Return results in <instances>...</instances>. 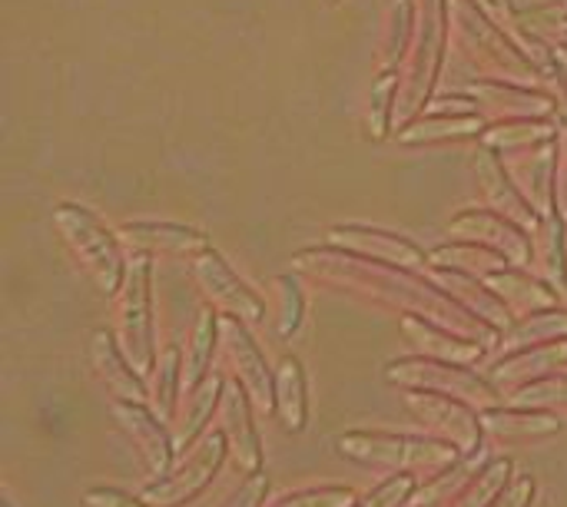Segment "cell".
<instances>
[{"instance_id": "obj_1", "label": "cell", "mask_w": 567, "mask_h": 507, "mask_svg": "<svg viewBox=\"0 0 567 507\" xmlns=\"http://www.w3.org/2000/svg\"><path fill=\"white\" fill-rule=\"evenodd\" d=\"M296 272L312 276L316 282L339 289V292H352V296H365L375 306H385L392 312L409 315H429L442 325H449L458 335H468L475 342H482L485 349H498L502 332L492 329L485 319H478L475 312H468L449 289H442L432 276H419L415 269L405 266H392L382 259H369L339 246H322V249H302L292 259Z\"/></svg>"}, {"instance_id": "obj_2", "label": "cell", "mask_w": 567, "mask_h": 507, "mask_svg": "<svg viewBox=\"0 0 567 507\" xmlns=\"http://www.w3.org/2000/svg\"><path fill=\"white\" fill-rule=\"evenodd\" d=\"M449 13L458 33L462 50L482 66L485 76L532 83L542 76L535 56L522 46L515 30H508L482 0H449Z\"/></svg>"}, {"instance_id": "obj_3", "label": "cell", "mask_w": 567, "mask_h": 507, "mask_svg": "<svg viewBox=\"0 0 567 507\" xmlns=\"http://www.w3.org/2000/svg\"><path fill=\"white\" fill-rule=\"evenodd\" d=\"M53 226L60 229L70 252L80 259V266L90 272L96 289L106 296L120 292L130 266L120 246V232L106 229V223L80 203H60L53 209Z\"/></svg>"}, {"instance_id": "obj_4", "label": "cell", "mask_w": 567, "mask_h": 507, "mask_svg": "<svg viewBox=\"0 0 567 507\" xmlns=\"http://www.w3.org/2000/svg\"><path fill=\"white\" fill-rule=\"evenodd\" d=\"M449 0H422L419 7V30H415V46L409 53V76L402 83L395 123H409L419 113H425L432 90L439 86L442 76V60H445V43H449Z\"/></svg>"}, {"instance_id": "obj_5", "label": "cell", "mask_w": 567, "mask_h": 507, "mask_svg": "<svg viewBox=\"0 0 567 507\" xmlns=\"http://www.w3.org/2000/svg\"><path fill=\"white\" fill-rule=\"evenodd\" d=\"M339 452L395 472H439L458 462V448L442 438H415V435H389V432H346L339 438Z\"/></svg>"}, {"instance_id": "obj_6", "label": "cell", "mask_w": 567, "mask_h": 507, "mask_svg": "<svg viewBox=\"0 0 567 507\" xmlns=\"http://www.w3.org/2000/svg\"><path fill=\"white\" fill-rule=\"evenodd\" d=\"M150 256L136 252L126 266V279L120 286V302H116V339L133 362L140 375H150L156 369V352H153V292H150Z\"/></svg>"}, {"instance_id": "obj_7", "label": "cell", "mask_w": 567, "mask_h": 507, "mask_svg": "<svg viewBox=\"0 0 567 507\" xmlns=\"http://www.w3.org/2000/svg\"><path fill=\"white\" fill-rule=\"evenodd\" d=\"M385 379L392 385L402 389H429V392H442V395H455L462 402H468L472 408H498L502 402V389L495 382H485L478 372L458 365V362H445V359H399L385 369Z\"/></svg>"}, {"instance_id": "obj_8", "label": "cell", "mask_w": 567, "mask_h": 507, "mask_svg": "<svg viewBox=\"0 0 567 507\" xmlns=\"http://www.w3.org/2000/svg\"><path fill=\"white\" fill-rule=\"evenodd\" d=\"M405 405L412 408V415L435 432L442 442H452L462 455H475L482 452V418L472 412L468 402L455 399V395H442V392H429V389H412L405 395Z\"/></svg>"}, {"instance_id": "obj_9", "label": "cell", "mask_w": 567, "mask_h": 507, "mask_svg": "<svg viewBox=\"0 0 567 507\" xmlns=\"http://www.w3.org/2000/svg\"><path fill=\"white\" fill-rule=\"evenodd\" d=\"M226 452H229L226 435L209 432L206 438H199L189 448V455L183 458V465L176 472H169L159 482H153V485L143 488V501L156 507H176L183 505V501H189L193 495H199L213 482V475L219 472Z\"/></svg>"}, {"instance_id": "obj_10", "label": "cell", "mask_w": 567, "mask_h": 507, "mask_svg": "<svg viewBox=\"0 0 567 507\" xmlns=\"http://www.w3.org/2000/svg\"><path fill=\"white\" fill-rule=\"evenodd\" d=\"M219 342H223L226 362L233 365V372L243 382V389L249 392V399L259 408L276 412V375L269 372L262 349L256 345L252 332L246 329V322L239 315L219 319Z\"/></svg>"}, {"instance_id": "obj_11", "label": "cell", "mask_w": 567, "mask_h": 507, "mask_svg": "<svg viewBox=\"0 0 567 507\" xmlns=\"http://www.w3.org/2000/svg\"><path fill=\"white\" fill-rule=\"evenodd\" d=\"M193 276L209 302H216L226 315H239L249 325L266 319V302L233 272V266L209 246L193 256Z\"/></svg>"}, {"instance_id": "obj_12", "label": "cell", "mask_w": 567, "mask_h": 507, "mask_svg": "<svg viewBox=\"0 0 567 507\" xmlns=\"http://www.w3.org/2000/svg\"><path fill=\"white\" fill-rule=\"evenodd\" d=\"M475 100L478 110L495 113L502 120L508 116H555L561 110V100L548 90H535L518 80H502V76H475L462 86Z\"/></svg>"}, {"instance_id": "obj_13", "label": "cell", "mask_w": 567, "mask_h": 507, "mask_svg": "<svg viewBox=\"0 0 567 507\" xmlns=\"http://www.w3.org/2000/svg\"><path fill=\"white\" fill-rule=\"evenodd\" d=\"M449 232L458 236V239H468V242L495 246V249H502L515 266H525V262L532 259V252H535L528 229L518 226L515 219L502 216L498 209H462V213L452 216Z\"/></svg>"}, {"instance_id": "obj_14", "label": "cell", "mask_w": 567, "mask_h": 507, "mask_svg": "<svg viewBox=\"0 0 567 507\" xmlns=\"http://www.w3.org/2000/svg\"><path fill=\"white\" fill-rule=\"evenodd\" d=\"M508 159L505 156H498L495 149H478V156H475V169H478V183H482V193H485V199H488V206L492 209H498L502 216H508V219H515L518 226H525V229H538V223H542V213L535 209V203L525 196V189L518 186V179H515V173L505 166Z\"/></svg>"}, {"instance_id": "obj_15", "label": "cell", "mask_w": 567, "mask_h": 507, "mask_svg": "<svg viewBox=\"0 0 567 507\" xmlns=\"http://www.w3.org/2000/svg\"><path fill=\"white\" fill-rule=\"evenodd\" d=\"M329 242L369 259H382L392 266H405V269H432V256L425 249H419L412 239L399 236V232H385V229H372V226H332L329 229Z\"/></svg>"}, {"instance_id": "obj_16", "label": "cell", "mask_w": 567, "mask_h": 507, "mask_svg": "<svg viewBox=\"0 0 567 507\" xmlns=\"http://www.w3.org/2000/svg\"><path fill=\"white\" fill-rule=\"evenodd\" d=\"M488 113L485 110H429L419 113L415 120L402 123L395 130V139L402 146H432V143H458V139H478L488 126Z\"/></svg>"}, {"instance_id": "obj_17", "label": "cell", "mask_w": 567, "mask_h": 507, "mask_svg": "<svg viewBox=\"0 0 567 507\" xmlns=\"http://www.w3.org/2000/svg\"><path fill=\"white\" fill-rule=\"evenodd\" d=\"M120 239L136 249V252H166V256H196L209 249V236L196 226L186 223H156V219H140V223H123Z\"/></svg>"}, {"instance_id": "obj_18", "label": "cell", "mask_w": 567, "mask_h": 507, "mask_svg": "<svg viewBox=\"0 0 567 507\" xmlns=\"http://www.w3.org/2000/svg\"><path fill=\"white\" fill-rule=\"evenodd\" d=\"M90 362L100 375V382L110 389L113 399L123 402H146L150 389L143 385V375L133 369V362L126 359L120 339L110 329H96L90 335Z\"/></svg>"}, {"instance_id": "obj_19", "label": "cell", "mask_w": 567, "mask_h": 507, "mask_svg": "<svg viewBox=\"0 0 567 507\" xmlns=\"http://www.w3.org/2000/svg\"><path fill=\"white\" fill-rule=\"evenodd\" d=\"M113 415L123 425V432L133 438V445L140 448L150 472L163 478L169 472V462H173V442H169L159 415L153 408H146L143 402H123V399H116Z\"/></svg>"}, {"instance_id": "obj_20", "label": "cell", "mask_w": 567, "mask_h": 507, "mask_svg": "<svg viewBox=\"0 0 567 507\" xmlns=\"http://www.w3.org/2000/svg\"><path fill=\"white\" fill-rule=\"evenodd\" d=\"M429 276L442 289H449L468 312H475L478 319H485L492 329H498V332H508L512 329V322H515L512 309L505 306V299L488 282H478V276L462 272V269H452V266H432Z\"/></svg>"}, {"instance_id": "obj_21", "label": "cell", "mask_w": 567, "mask_h": 507, "mask_svg": "<svg viewBox=\"0 0 567 507\" xmlns=\"http://www.w3.org/2000/svg\"><path fill=\"white\" fill-rule=\"evenodd\" d=\"M223 435H226V445L236 458V465L249 475L259 472L262 465V445H259V435L252 428V408H249V392L243 389V382H229L226 392H223Z\"/></svg>"}, {"instance_id": "obj_22", "label": "cell", "mask_w": 567, "mask_h": 507, "mask_svg": "<svg viewBox=\"0 0 567 507\" xmlns=\"http://www.w3.org/2000/svg\"><path fill=\"white\" fill-rule=\"evenodd\" d=\"M402 329L412 339V345L429 359H445V362L468 365V362H478L485 355L482 342H475L468 335H458V332H449V325H442V322H435L429 315H419V312L402 315Z\"/></svg>"}, {"instance_id": "obj_23", "label": "cell", "mask_w": 567, "mask_h": 507, "mask_svg": "<svg viewBox=\"0 0 567 507\" xmlns=\"http://www.w3.org/2000/svg\"><path fill=\"white\" fill-rule=\"evenodd\" d=\"M558 123L551 116H508V120H492L478 143L485 149H495L498 156L512 159L518 153H528L548 139H558Z\"/></svg>"}, {"instance_id": "obj_24", "label": "cell", "mask_w": 567, "mask_h": 507, "mask_svg": "<svg viewBox=\"0 0 567 507\" xmlns=\"http://www.w3.org/2000/svg\"><path fill=\"white\" fill-rule=\"evenodd\" d=\"M485 282L505 299V306L512 309V315H532V312H542V309H555L558 302V289L548 282V279H538V276H528L522 266H508V269H498L492 276H485Z\"/></svg>"}, {"instance_id": "obj_25", "label": "cell", "mask_w": 567, "mask_h": 507, "mask_svg": "<svg viewBox=\"0 0 567 507\" xmlns=\"http://www.w3.org/2000/svg\"><path fill=\"white\" fill-rule=\"evenodd\" d=\"M565 365L567 339H555V342H542V345H528V349L502 355V362L492 369V382L498 389L502 385H515V382H535V379L555 375Z\"/></svg>"}, {"instance_id": "obj_26", "label": "cell", "mask_w": 567, "mask_h": 507, "mask_svg": "<svg viewBox=\"0 0 567 507\" xmlns=\"http://www.w3.org/2000/svg\"><path fill=\"white\" fill-rule=\"evenodd\" d=\"M482 428H485V435H495L498 442L525 445V442H535V438L558 435L561 422L555 415H548V412L518 405V408H488L482 415Z\"/></svg>"}, {"instance_id": "obj_27", "label": "cell", "mask_w": 567, "mask_h": 507, "mask_svg": "<svg viewBox=\"0 0 567 507\" xmlns=\"http://www.w3.org/2000/svg\"><path fill=\"white\" fill-rule=\"evenodd\" d=\"M535 256L542 266V276L567 296V216L558 206L555 213L542 216L538 229H535Z\"/></svg>"}, {"instance_id": "obj_28", "label": "cell", "mask_w": 567, "mask_h": 507, "mask_svg": "<svg viewBox=\"0 0 567 507\" xmlns=\"http://www.w3.org/2000/svg\"><path fill=\"white\" fill-rule=\"evenodd\" d=\"M415 30H419V7H415V0H389L385 23H382V46H379L382 70H399V63L415 46Z\"/></svg>"}, {"instance_id": "obj_29", "label": "cell", "mask_w": 567, "mask_h": 507, "mask_svg": "<svg viewBox=\"0 0 567 507\" xmlns=\"http://www.w3.org/2000/svg\"><path fill=\"white\" fill-rule=\"evenodd\" d=\"M555 339H567V309H542L532 315H518L512 322L508 332H502L498 342V355L528 349V345H542V342H555Z\"/></svg>"}, {"instance_id": "obj_30", "label": "cell", "mask_w": 567, "mask_h": 507, "mask_svg": "<svg viewBox=\"0 0 567 507\" xmlns=\"http://www.w3.org/2000/svg\"><path fill=\"white\" fill-rule=\"evenodd\" d=\"M306 372H302V362L286 355L279 362V372H276V412L282 418V425L289 432H302L306 422H309V399H306Z\"/></svg>"}, {"instance_id": "obj_31", "label": "cell", "mask_w": 567, "mask_h": 507, "mask_svg": "<svg viewBox=\"0 0 567 507\" xmlns=\"http://www.w3.org/2000/svg\"><path fill=\"white\" fill-rule=\"evenodd\" d=\"M432 266H452V269H462V272H472V276H492L498 269H508L515 266L502 249L495 246H485V242H445V246H435L432 252Z\"/></svg>"}, {"instance_id": "obj_32", "label": "cell", "mask_w": 567, "mask_h": 507, "mask_svg": "<svg viewBox=\"0 0 567 507\" xmlns=\"http://www.w3.org/2000/svg\"><path fill=\"white\" fill-rule=\"evenodd\" d=\"M219 342V315L213 309H203L189 339V349L183 355V389H196L213 372V352Z\"/></svg>"}, {"instance_id": "obj_33", "label": "cell", "mask_w": 567, "mask_h": 507, "mask_svg": "<svg viewBox=\"0 0 567 507\" xmlns=\"http://www.w3.org/2000/svg\"><path fill=\"white\" fill-rule=\"evenodd\" d=\"M183 389V352L176 345L163 349L156 369H153V389H150V402H153V412L169 422L176 415V395Z\"/></svg>"}, {"instance_id": "obj_34", "label": "cell", "mask_w": 567, "mask_h": 507, "mask_svg": "<svg viewBox=\"0 0 567 507\" xmlns=\"http://www.w3.org/2000/svg\"><path fill=\"white\" fill-rule=\"evenodd\" d=\"M223 392H226V379H223V372H216V369L193 389V399H189V405H186V418H183V425H179V442H183V445L193 442V438L206 428V422L213 418V408L223 402Z\"/></svg>"}, {"instance_id": "obj_35", "label": "cell", "mask_w": 567, "mask_h": 507, "mask_svg": "<svg viewBox=\"0 0 567 507\" xmlns=\"http://www.w3.org/2000/svg\"><path fill=\"white\" fill-rule=\"evenodd\" d=\"M399 96H402L399 70H382L379 80L372 83V96H369V136L372 139H385L392 133Z\"/></svg>"}, {"instance_id": "obj_36", "label": "cell", "mask_w": 567, "mask_h": 507, "mask_svg": "<svg viewBox=\"0 0 567 507\" xmlns=\"http://www.w3.org/2000/svg\"><path fill=\"white\" fill-rule=\"evenodd\" d=\"M478 468H482V452L465 455V458L455 462L442 478H435L432 485H425L422 492H415L412 501H415V507H435L439 501H445L449 495H455L462 485H472V478H478Z\"/></svg>"}, {"instance_id": "obj_37", "label": "cell", "mask_w": 567, "mask_h": 507, "mask_svg": "<svg viewBox=\"0 0 567 507\" xmlns=\"http://www.w3.org/2000/svg\"><path fill=\"white\" fill-rule=\"evenodd\" d=\"M512 402L522 408H561L567 405V375H545L525 382L518 392H512Z\"/></svg>"}, {"instance_id": "obj_38", "label": "cell", "mask_w": 567, "mask_h": 507, "mask_svg": "<svg viewBox=\"0 0 567 507\" xmlns=\"http://www.w3.org/2000/svg\"><path fill=\"white\" fill-rule=\"evenodd\" d=\"M512 478V465L508 462H492L472 485H468V495L452 507H492L498 501V495L505 492Z\"/></svg>"}, {"instance_id": "obj_39", "label": "cell", "mask_w": 567, "mask_h": 507, "mask_svg": "<svg viewBox=\"0 0 567 507\" xmlns=\"http://www.w3.org/2000/svg\"><path fill=\"white\" fill-rule=\"evenodd\" d=\"M306 315V296L296 276H282L279 279V319H276V332L282 339H292L302 325Z\"/></svg>"}, {"instance_id": "obj_40", "label": "cell", "mask_w": 567, "mask_h": 507, "mask_svg": "<svg viewBox=\"0 0 567 507\" xmlns=\"http://www.w3.org/2000/svg\"><path fill=\"white\" fill-rule=\"evenodd\" d=\"M412 495H415V478L409 472H399L385 485H379L369 498H362L355 507H399L412 501Z\"/></svg>"}, {"instance_id": "obj_41", "label": "cell", "mask_w": 567, "mask_h": 507, "mask_svg": "<svg viewBox=\"0 0 567 507\" xmlns=\"http://www.w3.org/2000/svg\"><path fill=\"white\" fill-rule=\"evenodd\" d=\"M272 507H355V495L349 488H312V492H299L289 495Z\"/></svg>"}, {"instance_id": "obj_42", "label": "cell", "mask_w": 567, "mask_h": 507, "mask_svg": "<svg viewBox=\"0 0 567 507\" xmlns=\"http://www.w3.org/2000/svg\"><path fill=\"white\" fill-rule=\"evenodd\" d=\"M266 488H269V482L256 472V475L229 498V505L226 507H262V501H266Z\"/></svg>"}, {"instance_id": "obj_43", "label": "cell", "mask_w": 567, "mask_h": 507, "mask_svg": "<svg viewBox=\"0 0 567 507\" xmlns=\"http://www.w3.org/2000/svg\"><path fill=\"white\" fill-rule=\"evenodd\" d=\"M83 501L90 507H143L136 498H130V495H123V492H116V488H90L86 495H83Z\"/></svg>"}, {"instance_id": "obj_44", "label": "cell", "mask_w": 567, "mask_h": 507, "mask_svg": "<svg viewBox=\"0 0 567 507\" xmlns=\"http://www.w3.org/2000/svg\"><path fill=\"white\" fill-rule=\"evenodd\" d=\"M532 498H535V482H532V478H522V482H515L512 488H505V492L498 495V501L492 507H528L532 505Z\"/></svg>"}, {"instance_id": "obj_45", "label": "cell", "mask_w": 567, "mask_h": 507, "mask_svg": "<svg viewBox=\"0 0 567 507\" xmlns=\"http://www.w3.org/2000/svg\"><path fill=\"white\" fill-rule=\"evenodd\" d=\"M558 203H561V209H565L567 216V143L565 153H561V163H558Z\"/></svg>"}, {"instance_id": "obj_46", "label": "cell", "mask_w": 567, "mask_h": 507, "mask_svg": "<svg viewBox=\"0 0 567 507\" xmlns=\"http://www.w3.org/2000/svg\"><path fill=\"white\" fill-rule=\"evenodd\" d=\"M329 3H339V0H329Z\"/></svg>"}]
</instances>
